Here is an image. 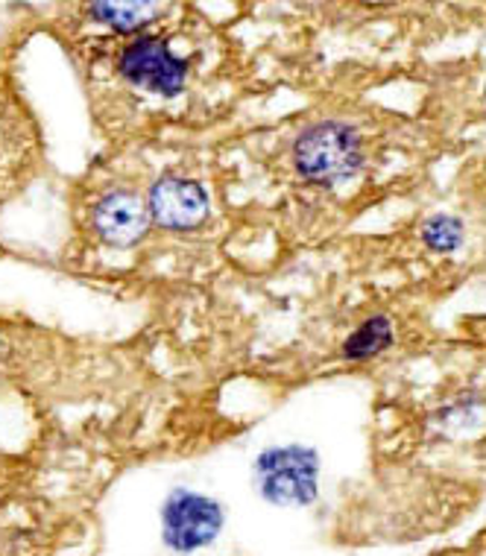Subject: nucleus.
Instances as JSON below:
<instances>
[{"label": "nucleus", "mask_w": 486, "mask_h": 556, "mask_svg": "<svg viewBox=\"0 0 486 556\" xmlns=\"http://www.w3.org/2000/svg\"><path fill=\"white\" fill-rule=\"evenodd\" d=\"M155 7L150 3H95L91 15L97 21H103L109 27H115L117 33H135L144 24H150Z\"/></svg>", "instance_id": "8"}, {"label": "nucleus", "mask_w": 486, "mask_h": 556, "mask_svg": "<svg viewBox=\"0 0 486 556\" xmlns=\"http://www.w3.org/2000/svg\"><path fill=\"white\" fill-rule=\"evenodd\" d=\"M226 513L217 501L194 490H176L164 501L162 536L176 554H197L220 536Z\"/></svg>", "instance_id": "3"}, {"label": "nucleus", "mask_w": 486, "mask_h": 556, "mask_svg": "<svg viewBox=\"0 0 486 556\" xmlns=\"http://www.w3.org/2000/svg\"><path fill=\"white\" fill-rule=\"evenodd\" d=\"M121 77L133 83L135 88L153 91V94L173 97L179 94L188 77V62L176 56L167 41L153 39V36H141L126 45L121 53Z\"/></svg>", "instance_id": "4"}, {"label": "nucleus", "mask_w": 486, "mask_h": 556, "mask_svg": "<svg viewBox=\"0 0 486 556\" xmlns=\"http://www.w3.org/2000/svg\"><path fill=\"white\" fill-rule=\"evenodd\" d=\"M256 490L276 507H308L320 486V460L308 445H273L256 460Z\"/></svg>", "instance_id": "1"}, {"label": "nucleus", "mask_w": 486, "mask_h": 556, "mask_svg": "<svg viewBox=\"0 0 486 556\" xmlns=\"http://www.w3.org/2000/svg\"><path fill=\"white\" fill-rule=\"evenodd\" d=\"M147 223H150V212L135 193H105L95 208V226L100 231V238L105 243H115V247L135 243L147 231Z\"/></svg>", "instance_id": "6"}, {"label": "nucleus", "mask_w": 486, "mask_h": 556, "mask_svg": "<svg viewBox=\"0 0 486 556\" xmlns=\"http://www.w3.org/2000/svg\"><path fill=\"white\" fill-rule=\"evenodd\" d=\"M392 343V326L387 317H372L366 319L358 331L349 334L344 343V355L349 361H370L378 352H384Z\"/></svg>", "instance_id": "7"}, {"label": "nucleus", "mask_w": 486, "mask_h": 556, "mask_svg": "<svg viewBox=\"0 0 486 556\" xmlns=\"http://www.w3.org/2000/svg\"><path fill=\"white\" fill-rule=\"evenodd\" d=\"M422 240L434 252H454L463 243V223L448 214H437L422 226Z\"/></svg>", "instance_id": "9"}, {"label": "nucleus", "mask_w": 486, "mask_h": 556, "mask_svg": "<svg viewBox=\"0 0 486 556\" xmlns=\"http://www.w3.org/2000/svg\"><path fill=\"white\" fill-rule=\"evenodd\" d=\"M150 214L167 229H197L209 214V197L191 179L164 176L150 191Z\"/></svg>", "instance_id": "5"}, {"label": "nucleus", "mask_w": 486, "mask_h": 556, "mask_svg": "<svg viewBox=\"0 0 486 556\" xmlns=\"http://www.w3.org/2000/svg\"><path fill=\"white\" fill-rule=\"evenodd\" d=\"M294 164L308 182L325 185V188L344 182L361 167L358 135L344 124L314 126L296 141Z\"/></svg>", "instance_id": "2"}]
</instances>
